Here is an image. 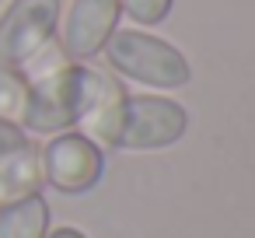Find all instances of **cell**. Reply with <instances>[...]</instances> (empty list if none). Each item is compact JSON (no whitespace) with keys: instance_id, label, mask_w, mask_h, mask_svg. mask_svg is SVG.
<instances>
[{"instance_id":"1","label":"cell","mask_w":255,"mask_h":238,"mask_svg":"<svg viewBox=\"0 0 255 238\" xmlns=\"http://www.w3.org/2000/svg\"><path fill=\"white\" fill-rule=\"evenodd\" d=\"M25 84L28 88H25V109L18 126L32 133H63L88 116V109L98 102L102 88L109 84V74L70 60L60 70Z\"/></svg>"},{"instance_id":"2","label":"cell","mask_w":255,"mask_h":238,"mask_svg":"<svg viewBox=\"0 0 255 238\" xmlns=\"http://www.w3.org/2000/svg\"><path fill=\"white\" fill-rule=\"evenodd\" d=\"M102 53L112 70H119L129 81H140L147 88H182L192 77L182 49H175L171 42H164L150 32H140V28H116Z\"/></svg>"},{"instance_id":"3","label":"cell","mask_w":255,"mask_h":238,"mask_svg":"<svg viewBox=\"0 0 255 238\" xmlns=\"http://www.w3.org/2000/svg\"><path fill=\"white\" fill-rule=\"evenodd\" d=\"M189 112L164 95H126L119 109L116 147L123 151H161L182 140Z\"/></svg>"},{"instance_id":"4","label":"cell","mask_w":255,"mask_h":238,"mask_svg":"<svg viewBox=\"0 0 255 238\" xmlns=\"http://www.w3.org/2000/svg\"><path fill=\"white\" fill-rule=\"evenodd\" d=\"M39 161H42V182L67 196H81V193L95 189L105 172L102 147L91 137H84L81 130L53 133V140L39 151Z\"/></svg>"},{"instance_id":"5","label":"cell","mask_w":255,"mask_h":238,"mask_svg":"<svg viewBox=\"0 0 255 238\" xmlns=\"http://www.w3.org/2000/svg\"><path fill=\"white\" fill-rule=\"evenodd\" d=\"M60 25V0H11L0 14V63L21 67L46 42H53Z\"/></svg>"},{"instance_id":"6","label":"cell","mask_w":255,"mask_h":238,"mask_svg":"<svg viewBox=\"0 0 255 238\" xmlns=\"http://www.w3.org/2000/svg\"><path fill=\"white\" fill-rule=\"evenodd\" d=\"M119 0H70V11L63 21L60 49L67 60L84 63L105 49L112 32L119 28Z\"/></svg>"},{"instance_id":"7","label":"cell","mask_w":255,"mask_h":238,"mask_svg":"<svg viewBox=\"0 0 255 238\" xmlns=\"http://www.w3.org/2000/svg\"><path fill=\"white\" fill-rule=\"evenodd\" d=\"M42 186H46L42 182V161H39V151L32 144L0 158V210L42 193Z\"/></svg>"},{"instance_id":"8","label":"cell","mask_w":255,"mask_h":238,"mask_svg":"<svg viewBox=\"0 0 255 238\" xmlns=\"http://www.w3.org/2000/svg\"><path fill=\"white\" fill-rule=\"evenodd\" d=\"M49 231V203L42 193L0 210V238H46Z\"/></svg>"},{"instance_id":"9","label":"cell","mask_w":255,"mask_h":238,"mask_svg":"<svg viewBox=\"0 0 255 238\" xmlns=\"http://www.w3.org/2000/svg\"><path fill=\"white\" fill-rule=\"evenodd\" d=\"M25 77L0 63V119H11V123H21V109H25Z\"/></svg>"},{"instance_id":"10","label":"cell","mask_w":255,"mask_h":238,"mask_svg":"<svg viewBox=\"0 0 255 238\" xmlns=\"http://www.w3.org/2000/svg\"><path fill=\"white\" fill-rule=\"evenodd\" d=\"M119 11L133 18L136 25H161L171 11V0H119Z\"/></svg>"},{"instance_id":"11","label":"cell","mask_w":255,"mask_h":238,"mask_svg":"<svg viewBox=\"0 0 255 238\" xmlns=\"http://www.w3.org/2000/svg\"><path fill=\"white\" fill-rule=\"evenodd\" d=\"M25 144H28V133H25L18 123L0 119V158L11 154V151H18V147H25Z\"/></svg>"},{"instance_id":"12","label":"cell","mask_w":255,"mask_h":238,"mask_svg":"<svg viewBox=\"0 0 255 238\" xmlns=\"http://www.w3.org/2000/svg\"><path fill=\"white\" fill-rule=\"evenodd\" d=\"M46 238H88L81 228H70V224H63V228H56V231H46Z\"/></svg>"}]
</instances>
